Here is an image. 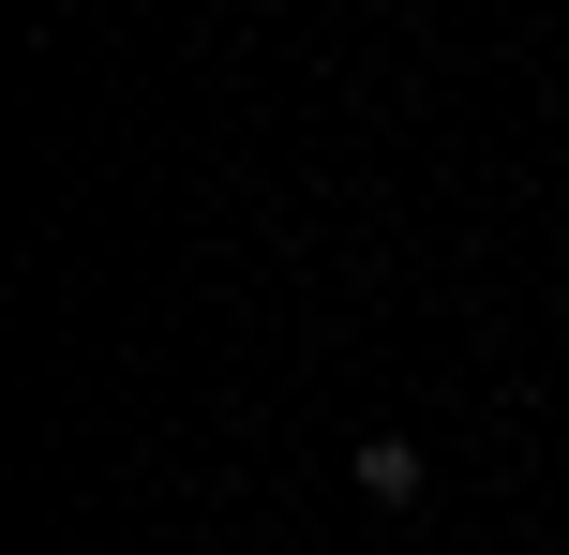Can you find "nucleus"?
Here are the masks:
<instances>
[{"instance_id": "obj_1", "label": "nucleus", "mask_w": 569, "mask_h": 555, "mask_svg": "<svg viewBox=\"0 0 569 555\" xmlns=\"http://www.w3.org/2000/svg\"><path fill=\"white\" fill-rule=\"evenodd\" d=\"M360 496H375V511H405V496H420V450L375 436V450H360Z\"/></svg>"}]
</instances>
